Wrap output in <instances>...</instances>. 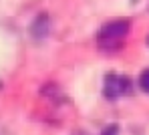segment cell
Returning <instances> with one entry per match:
<instances>
[{
    "instance_id": "obj_1",
    "label": "cell",
    "mask_w": 149,
    "mask_h": 135,
    "mask_svg": "<svg viewBox=\"0 0 149 135\" xmlns=\"http://www.w3.org/2000/svg\"><path fill=\"white\" fill-rule=\"evenodd\" d=\"M129 28H131V22H129L127 18H115V20H111V22H105V24L101 26L99 34H97V38L123 40L125 36H127V32H129Z\"/></svg>"
},
{
    "instance_id": "obj_2",
    "label": "cell",
    "mask_w": 149,
    "mask_h": 135,
    "mask_svg": "<svg viewBox=\"0 0 149 135\" xmlns=\"http://www.w3.org/2000/svg\"><path fill=\"white\" fill-rule=\"evenodd\" d=\"M49 32H50V16L47 12H40L30 24V36L34 40H42L49 36Z\"/></svg>"
},
{
    "instance_id": "obj_3",
    "label": "cell",
    "mask_w": 149,
    "mask_h": 135,
    "mask_svg": "<svg viewBox=\"0 0 149 135\" xmlns=\"http://www.w3.org/2000/svg\"><path fill=\"white\" fill-rule=\"evenodd\" d=\"M119 77L121 75H115V73H107L105 75V87H103V95L113 101L121 95V89H119Z\"/></svg>"
},
{
    "instance_id": "obj_4",
    "label": "cell",
    "mask_w": 149,
    "mask_h": 135,
    "mask_svg": "<svg viewBox=\"0 0 149 135\" xmlns=\"http://www.w3.org/2000/svg\"><path fill=\"white\" fill-rule=\"evenodd\" d=\"M97 45L103 51H119V49H123V40H111V38H97Z\"/></svg>"
},
{
    "instance_id": "obj_5",
    "label": "cell",
    "mask_w": 149,
    "mask_h": 135,
    "mask_svg": "<svg viewBox=\"0 0 149 135\" xmlns=\"http://www.w3.org/2000/svg\"><path fill=\"white\" fill-rule=\"evenodd\" d=\"M58 87H56V83H47L42 89H40V95H45V97H49V99H56L58 97Z\"/></svg>"
},
{
    "instance_id": "obj_6",
    "label": "cell",
    "mask_w": 149,
    "mask_h": 135,
    "mask_svg": "<svg viewBox=\"0 0 149 135\" xmlns=\"http://www.w3.org/2000/svg\"><path fill=\"white\" fill-rule=\"evenodd\" d=\"M119 89H121V95H129V93L133 91V81H131V77L121 75V77H119Z\"/></svg>"
},
{
    "instance_id": "obj_7",
    "label": "cell",
    "mask_w": 149,
    "mask_h": 135,
    "mask_svg": "<svg viewBox=\"0 0 149 135\" xmlns=\"http://www.w3.org/2000/svg\"><path fill=\"white\" fill-rule=\"evenodd\" d=\"M139 87H141L145 93H149V69H145V71L139 75Z\"/></svg>"
},
{
    "instance_id": "obj_8",
    "label": "cell",
    "mask_w": 149,
    "mask_h": 135,
    "mask_svg": "<svg viewBox=\"0 0 149 135\" xmlns=\"http://www.w3.org/2000/svg\"><path fill=\"white\" fill-rule=\"evenodd\" d=\"M101 135H119V125H117V123H111V125H107V127L101 131Z\"/></svg>"
},
{
    "instance_id": "obj_9",
    "label": "cell",
    "mask_w": 149,
    "mask_h": 135,
    "mask_svg": "<svg viewBox=\"0 0 149 135\" xmlns=\"http://www.w3.org/2000/svg\"><path fill=\"white\" fill-rule=\"evenodd\" d=\"M131 2H133V4H135V2H137V0H131Z\"/></svg>"
},
{
    "instance_id": "obj_10",
    "label": "cell",
    "mask_w": 149,
    "mask_h": 135,
    "mask_svg": "<svg viewBox=\"0 0 149 135\" xmlns=\"http://www.w3.org/2000/svg\"><path fill=\"white\" fill-rule=\"evenodd\" d=\"M147 45H149V36H147Z\"/></svg>"
}]
</instances>
